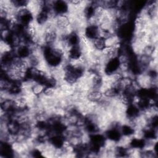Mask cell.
Wrapping results in <instances>:
<instances>
[{
	"instance_id": "obj_1",
	"label": "cell",
	"mask_w": 158,
	"mask_h": 158,
	"mask_svg": "<svg viewBox=\"0 0 158 158\" xmlns=\"http://www.w3.org/2000/svg\"><path fill=\"white\" fill-rule=\"evenodd\" d=\"M46 86L39 82H36L31 88L32 93L36 96H39L43 93V91L45 89Z\"/></svg>"
}]
</instances>
